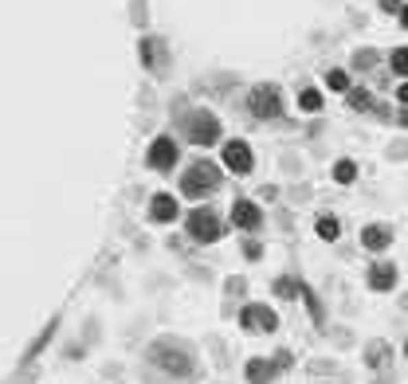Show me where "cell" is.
<instances>
[{"label":"cell","instance_id":"1","mask_svg":"<svg viewBox=\"0 0 408 384\" xmlns=\"http://www.w3.org/2000/svg\"><path fill=\"white\" fill-rule=\"evenodd\" d=\"M220 165H212L208 157H201V161L185 165V173H181V196H189V200H204L208 192L220 189Z\"/></svg>","mask_w":408,"mask_h":384},{"label":"cell","instance_id":"2","mask_svg":"<svg viewBox=\"0 0 408 384\" xmlns=\"http://www.w3.org/2000/svg\"><path fill=\"white\" fill-rule=\"evenodd\" d=\"M220 118L212 110H192L189 118H185V141L196 145V149H208V145H216L220 141Z\"/></svg>","mask_w":408,"mask_h":384},{"label":"cell","instance_id":"3","mask_svg":"<svg viewBox=\"0 0 408 384\" xmlns=\"http://www.w3.org/2000/svg\"><path fill=\"white\" fill-rule=\"evenodd\" d=\"M247 110L256 114L259 122H271V118H283V91L275 86V82H256L251 86V95H247Z\"/></svg>","mask_w":408,"mask_h":384},{"label":"cell","instance_id":"4","mask_svg":"<svg viewBox=\"0 0 408 384\" xmlns=\"http://www.w3.org/2000/svg\"><path fill=\"white\" fill-rule=\"evenodd\" d=\"M185 232H189V239H196V243H220L224 239V219L212 212V208H192L189 216H185Z\"/></svg>","mask_w":408,"mask_h":384},{"label":"cell","instance_id":"5","mask_svg":"<svg viewBox=\"0 0 408 384\" xmlns=\"http://www.w3.org/2000/svg\"><path fill=\"white\" fill-rule=\"evenodd\" d=\"M150 361L153 365H161L165 372H173V376H189L192 372V357L189 349L181 341H153L150 345Z\"/></svg>","mask_w":408,"mask_h":384},{"label":"cell","instance_id":"6","mask_svg":"<svg viewBox=\"0 0 408 384\" xmlns=\"http://www.w3.org/2000/svg\"><path fill=\"white\" fill-rule=\"evenodd\" d=\"M181 161V145L173 134H157L150 141V149H146V165H150L153 173H169L173 165Z\"/></svg>","mask_w":408,"mask_h":384},{"label":"cell","instance_id":"7","mask_svg":"<svg viewBox=\"0 0 408 384\" xmlns=\"http://www.w3.org/2000/svg\"><path fill=\"white\" fill-rule=\"evenodd\" d=\"M220 165L228 169L231 177H247V173L256 169V153H251L247 141L231 137V141H224V149H220Z\"/></svg>","mask_w":408,"mask_h":384},{"label":"cell","instance_id":"8","mask_svg":"<svg viewBox=\"0 0 408 384\" xmlns=\"http://www.w3.org/2000/svg\"><path fill=\"white\" fill-rule=\"evenodd\" d=\"M240 326H244V333H275L279 329V314L267 302H247L240 310Z\"/></svg>","mask_w":408,"mask_h":384},{"label":"cell","instance_id":"9","mask_svg":"<svg viewBox=\"0 0 408 384\" xmlns=\"http://www.w3.org/2000/svg\"><path fill=\"white\" fill-rule=\"evenodd\" d=\"M259 224H263V208H259L256 200H236V204H231V228L259 232Z\"/></svg>","mask_w":408,"mask_h":384},{"label":"cell","instance_id":"10","mask_svg":"<svg viewBox=\"0 0 408 384\" xmlns=\"http://www.w3.org/2000/svg\"><path fill=\"white\" fill-rule=\"evenodd\" d=\"M181 216V204L173 192H153L150 196V219H157V224H173V219Z\"/></svg>","mask_w":408,"mask_h":384},{"label":"cell","instance_id":"11","mask_svg":"<svg viewBox=\"0 0 408 384\" xmlns=\"http://www.w3.org/2000/svg\"><path fill=\"white\" fill-rule=\"evenodd\" d=\"M365 283H369V290H377V294H385V290H393L396 287V267L393 263H373L369 267V274H365Z\"/></svg>","mask_w":408,"mask_h":384},{"label":"cell","instance_id":"12","mask_svg":"<svg viewBox=\"0 0 408 384\" xmlns=\"http://www.w3.org/2000/svg\"><path fill=\"white\" fill-rule=\"evenodd\" d=\"M389 243H393V228H389V224H369V228H361V247H365V251H385Z\"/></svg>","mask_w":408,"mask_h":384},{"label":"cell","instance_id":"13","mask_svg":"<svg viewBox=\"0 0 408 384\" xmlns=\"http://www.w3.org/2000/svg\"><path fill=\"white\" fill-rule=\"evenodd\" d=\"M275 372H279V369H275L267 357H251V361H247V369H244V376H247V384H271Z\"/></svg>","mask_w":408,"mask_h":384},{"label":"cell","instance_id":"14","mask_svg":"<svg viewBox=\"0 0 408 384\" xmlns=\"http://www.w3.org/2000/svg\"><path fill=\"white\" fill-rule=\"evenodd\" d=\"M314 232H318V239H330V243H334V239L341 235L338 216H318V219H314Z\"/></svg>","mask_w":408,"mask_h":384},{"label":"cell","instance_id":"15","mask_svg":"<svg viewBox=\"0 0 408 384\" xmlns=\"http://www.w3.org/2000/svg\"><path fill=\"white\" fill-rule=\"evenodd\" d=\"M137 55H141V63H146L150 71H157V55H161L157 36H146V40H141V47H137Z\"/></svg>","mask_w":408,"mask_h":384},{"label":"cell","instance_id":"16","mask_svg":"<svg viewBox=\"0 0 408 384\" xmlns=\"http://www.w3.org/2000/svg\"><path fill=\"white\" fill-rule=\"evenodd\" d=\"M275 294H279V298H286V302L299 298V294H302V283H299V278H291V274H283V278H275Z\"/></svg>","mask_w":408,"mask_h":384},{"label":"cell","instance_id":"17","mask_svg":"<svg viewBox=\"0 0 408 384\" xmlns=\"http://www.w3.org/2000/svg\"><path fill=\"white\" fill-rule=\"evenodd\" d=\"M299 110L302 114H318V110H322V91H314V86L299 91Z\"/></svg>","mask_w":408,"mask_h":384},{"label":"cell","instance_id":"18","mask_svg":"<svg viewBox=\"0 0 408 384\" xmlns=\"http://www.w3.org/2000/svg\"><path fill=\"white\" fill-rule=\"evenodd\" d=\"M334 180H338V184H354V180H357V165L350 161V157H341V161L334 165Z\"/></svg>","mask_w":408,"mask_h":384},{"label":"cell","instance_id":"19","mask_svg":"<svg viewBox=\"0 0 408 384\" xmlns=\"http://www.w3.org/2000/svg\"><path fill=\"white\" fill-rule=\"evenodd\" d=\"M326 86H330V91H341V95H345V91H350V75H345L341 67L326 71Z\"/></svg>","mask_w":408,"mask_h":384},{"label":"cell","instance_id":"20","mask_svg":"<svg viewBox=\"0 0 408 384\" xmlns=\"http://www.w3.org/2000/svg\"><path fill=\"white\" fill-rule=\"evenodd\" d=\"M345 98H350V110H369L373 106V95H369V91H354V86H350Z\"/></svg>","mask_w":408,"mask_h":384},{"label":"cell","instance_id":"21","mask_svg":"<svg viewBox=\"0 0 408 384\" xmlns=\"http://www.w3.org/2000/svg\"><path fill=\"white\" fill-rule=\"evenodd\" d=\"M389 67H393L396 75H408V47H396V51L389 55Z\"/></svg>","mask_w":408,"mask_h":384},{"label":"cell","instance_id":"22","mask_svg":"<svg viewBox=\"0 0 408 384\" xmlns=\"http://www.w3.org/2000/svg\"><path fill=\"white\" fill-rule=\"evenodd\" d=\"M381 361H385V341H373V345H369V353H365V365H369V369H377Z\"/></svg>","mask_w":408,"mask_h":384},{"label":"cell","instance_id":"23","mask_svg":"<svg viewBox=\"0 0 408 384\" xmlns=\"http://www.w3.org/2000/svg\"><path fill=\"white\" fill-rule=\"evenodd\" d=\"M244 255H247V259H251V263H256L259 255H263V247H259L256 239H247V243H244Z\"/></svg>","mask_w":408,"mask_h":384},{"label":"cell","instance_id":"24","mask_svg":"<svg viewBox=\"0 0 408 384\" xmlns=\"http://www.w3.org/2000/svg\"><path fill=\"white\" fill-rule=\"evenodd\" d=\"M271 365H275V369H291V353H286V349H279Z\"/></svg>","mask_w":408,"mask_h":384},{"label":"cell","instance_id":"25","mask_svg":"<svg viewBox=\"0 0 408 384\" xmlns=\"http://www.w3.org/2000/svg\"><path fill=\"white\" fill-rule=\"evenodd\" d=\"M381 8H385V12H400V8H405V0H381Z\"/></svg>","mask_w":408,"mask_h":384},{"label":"cell","instance_id":"26","mask_svg":"<svg viewBox=\"0 0 408 384\" xmlns=\"http://www.w3.org/2000/svg\"><path fill=\"white\" fill-rule=\"evenodd\" d=\"M396 102H400V106H408V82H400V91H396Z\"/></svg>","mask_w":408,"mask_h":384},{"label":"cell","instance_id":"27","mask_svg":"<svg viewBox=\"0 0 408 384\" xmlns=\"http://www.w3.org/2000/svg\"><path fill=\"white\" fill-rule=\"evenodd\" d=\"M400 24L408 27V4H405V8H400Z\"/></svg>","mask_w":408,"mask_h":384},{"label":"cell","instance_id":"28","mask_svg":"<svg viewBox=\"0 0 408 384\" xmlns=\"http://www.w3.org/2000/svg\"><path fill=\"white\" fill-rule=\"evenodd\" d=\"M400 122H405V125H408V110H405V114H400Z\"/></svg>","mask_w":408,"mask_h":384},{"label":"cell","instance_id":"29","mask_svg":"<svg viewBox=\"0 0 408 384\" xmlns=\"http://www.w3.org/2000/svg\"><path fill=\"white\" fill-rule=\"evenodd\" d=\"M405 357H408V341H405Z\"/></svg>","mask_w":408,"mask_h":384}]
</instances>
